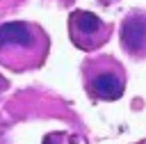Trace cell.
<instances>
[{
    "mask_svg": "<svg viewBox=\"0 0 146 144\" xmlns=\"http://www.w3.org/2000/svg\"><path fill=\"white\" fill-rule=\"evenodd\" d=\"M123 73L116 64H110V69H96L89 78V91L100 101H116L123 96Z\"/></svg>",
    "mask_w": 146,
    "mask_h": 144,
    "instance_id": "3957f363",
    "label": "cell"
},
{
    "mask_svg": "<svg viewBox=\"0 0 146 144\" xmlns=\"http://www.w3.org/2000/svg\"><path fill=\"white\" fill-rule=\"evenodd\" d=\"M68 27H71V39L78 48L82 50H91V48H98L100 43H105V39L110 37V27L91 11H84V9H78L71 14V21H68Z\"/></svg>",
    "mask_w": 146,
    "mask_h": 144,
    "instance_id": "7a4b0ae2",
    "label": "cell"
},
{
    "mask_svg": "<svg viewBox=\"0 0 146 144\" xmlns=\"http://www.w3.org/2000/svg\"><path fill=\"white\" fill-rule=\"evenodd\" d=\"M121 46L130 55H146V14H130L123 21Z\"/></svg>",
    "mask_w": 146,
    "mask_h": 144,
    "instance_id": "277c9868",
    "label": "cell"
},
{
    "mask_svg": "<svg viewBox=\"0 0 146 144\" xmlns=\"http://www.w3.org/2000/svg\"><path fill=\"white\" fill-rule=\"evenodd\" d=\"M5 87H7V80H5L2 75H0V89H5Z\"/></svg>",
    "mask_w": 146,
    "mask_h": 144,
    "instance_id": "5b68a950",
    "label": "cell"
},
{
    "mask_svg": "<svg viewBox=\"0 0 146 144\" xmlns=\"http://www.w3.org/2000/svg\"><path fill=\"white\" fill-rule=\"evenodd\" d=\"M46 53V37L39 27L25 21H9L0 25V62L14 69L36 66Z\"/></svg>",
    "mask_w": 146,
    "mask_h": 144,
    "instance_id": "6da1fadb",
    "label": "cell"
}]
</instances>
